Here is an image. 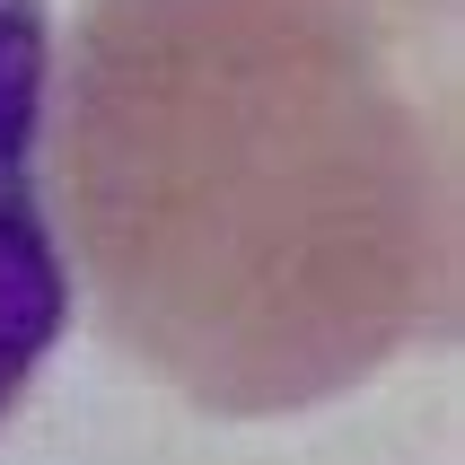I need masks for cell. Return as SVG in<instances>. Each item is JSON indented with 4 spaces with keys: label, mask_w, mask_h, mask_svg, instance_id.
Returning a JSON list of instances; mask_svg holds the SVG:
<instances>
[{
    "label": "cell",
    "mask_w": 465,
    "mask_h": 465,
    "mask_svg": "<svg viewBox=\"0 0 465 465\" xmlns=\"http://www.w3.org/2000/svg\"><path fill=\"white\" fill-rule=\"evenodd\" d=\"M35 105H45V0H0V404L62 325V263L35 220Z\"/></svg>",
    "instance_id": "6da1fadb"
}]
</instances>
